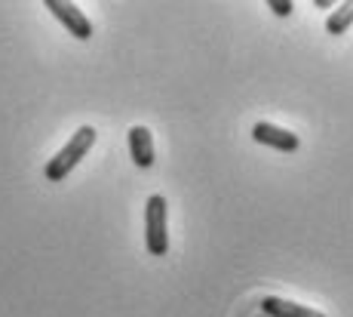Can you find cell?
I'll return each instance as SVG.
<instances>
[{
    "label": "cell",
    "instance_id": "cell-1",
    "mask_svg": "<svg viewBox=\"0 0 353 317\" xmlns=\"http://www.w3.org/2000/svg\"><path fill=\"white\" fill-rule=\"evenodd\" d=\"M92 145H96V130H92V126H80V130L65 142L62 151H59L56 157H52L50 164L43 166V176L50 179V182H62L68 173H71L74 166H77L80 160L90 154Z\"/></svg>",
    "mask_w": 353,
    "mask_h": 317
},
{
    "label": "cell",
    "instance_id": "cell-7",
    "mask_svg": "<svg viewBox=\"0 0 353 317\" xmlns=\"http://www.w3.org/2000/svg\"><path fill=\"white\" fill-rule=\"evenodd\" d=\"M350 25H353V0L341 3L329 19H325V31H329V35H335V37H338V35H344V31H347Z\"/></svg>",
    "mask_w": 353,
    "mask_h": 317
},
{
    "label": "cell",
    "instance_id": "cell-2",
    "mask_svg": "<svg viewBox=\"0 0 353 317\" xmlns=\"http://www.w3.org/2000/svg\"><path fill=\"white\" fill-rule=\"evenodd\" d=\"M145 247L151 256L169 253V231H166V198L151 194L145 204Z\"/></svg>",
    "mask_w": 353,
    "mask_h": 317
},
{
    "label": "cell",
    "instance_id": "cell-4",
    "mask_svg": "<svg viewBox=\"0 0 353 317\" xmlns=\"http://www.w3.org/2000/svg\"><path fill=\"white\" fill-rule=\"evenodd\" d=\"M252 139L258 142V145L276 148V151H286V154L301 148V139H298L295 133L283 130V126H276V124H268V120H258V124L252 126Z\"/></svg>",
    "mask_w": 353,
    "mask_h": 317
},
{
    "label": "cell",
    "instance_id": "cell-3",
    "mask_svg": "<svg viewBox=\"0 0 353 317\" xmlns=\"http://www.w3.org/2000/svg\"><path fill=\"white\" fill-rule=\"evenodd\" d=\"M46 10L65 25L77 40H90L92 37V22L77 3H65V0H46Z\"/></svg>",
    "mask_w": 353,
    "mask_h": 317
},
{
    "label": "cell",
    "instance_id": "cell-5",
    "mask_svg": "<svg viewBox=\"0 0 353 317\" xmlns=\"http://www.w3.org/2000/svg\"><path fill=\"white\" fill-rule=\"evenodd\" d=\"M129 157L139 170H151L154 166V136L148 126H132L129 130Z\"/></svg>",
    "mask_w": 353,
    "mask_h": 317
},
{
    "label": "cell",
    "instance_id": "cell-8",
    "mask_svg": "<svg viewBox=\"0 0 353 317\" xmlns=\"http://www.w3.org/2000/svg\"><path fill=\"white\" fill-rule=\"evenodd\" d=\"M268 6L276 12V16H289V12L295 10V3H292V0H270Z\"/></svg>",
    "mask_w": 353,
    "mask_h": 317
},
{
    "label": "cell",
    "instance_id": "cell-6",
    "mask_svg": "<svg viewBox=\"0 0 353 317\" xmlns=\"http://www.w3.org/2000/svg\"><path fill=\"white\" fill-rule=\"evenodd\" d=\"M261 311L268 317H325L323 311H316V308H310V305H298V302L276 299V296H264Z\"/></svg>",
    "mask_w": 353,
    "mask_h": 317
}]
</instances>
